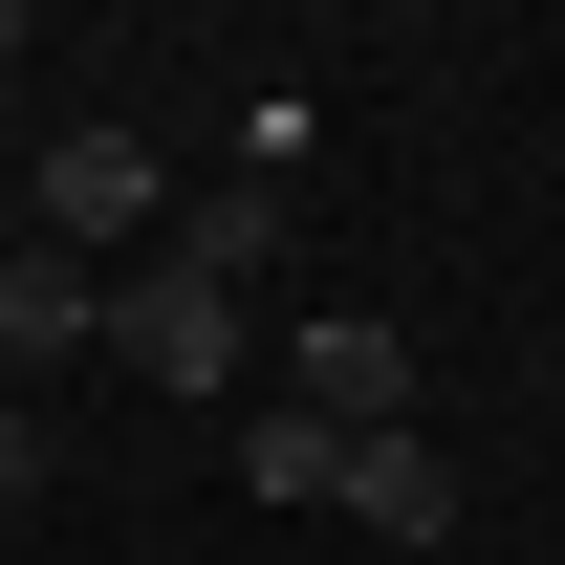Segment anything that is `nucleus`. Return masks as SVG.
Here are the masks:
<instances>
[{
    "mask_svg": "<svg viewBox=\"0 0 565 565\" xmlns=\"http://www.w3.org/2000/svg\"><path fill=\"white\" fill-rule=\"evenodd\" d=\"M22 239H66V262H152V239H174V174H152V131H131V109L44 131V174H22Z\"/></svg>",
    "mask_w": 565,
    "mask_h": 565,
    "instance_id": "f257e3e1",
    "label": "nucleus"
},
{
    "mask_svg": "<svg viewBox=\"0 0 565 565\" xmlns=\"http://www.w3.org/2000/svg\"><path fill=\"white\" fill-rule=\"evenodd\" d=\"M44 500V392H0V522Z\"/></svg>",
    "mask_w": 565,
    "mask_h": 565,
    "instance_id": "0eeeda50",
    "label": "nucleus"
},
{
    "mask_svg": "<svg viewBox=\"0 0 565 565\" xmlns=\"http://www.w3.org/2000/svg\"><path fill=\"white\" fill-rule=\"evenodd\" d=\"M22 44H44V22H22V0H0V66H22Z\"/></svg>",
    "mask_w": 565,
    "mask_h": 565,
    "instance_id": "6e6552de",
    "label": "nucleus"
},
{
    "mask_svg": "<svg viewBox=\"0 0 565 565\" xmlns=\"http://www.w3.org/2000/svg\"><path fill=\"white\" fill-rule=\"evenodd\" d=\"M239 479H262V500H349V435H327V414H239Z\"/></svg>",
    "mask_w": 565,
    "mask_h": 565,
    "instance_id": "423d86ee",
    "label": "nucleus"
},
{
    "mask_svg": "<svg viewBox=\"0 0 565 565\" xmlns=\"http://www.w3.org/2000/svg\"><path fill=\"white\" fill-rule=\"evenodd\" d=\"M305 414L327 435H414V327H392V305H327V327H305Z\"/></svg>",
    "mask_w": 565,
    "mask_h": 565,
    "instance_id": "7ed1b4c3",
    "label": "nucleus"
},
{
    "mask_svg": "<svg viewBox=\"0 0 565 565\" xmlns=\"http://www.w3.org/2000/svg\"><path fill=\"white\" fill-rule=\"evenodd\" d=\"M282 239H305V217H282V174H217V196H174V239H152V262H196V282H262Z\"/></svg>",
    "mask_w": 565,
    "mask_h": 565,
    "instance_id": "39448f33",
    "label": "nucleus"
},
{
    "mask_svg": "<svg viewBox=\"0 0 565 565\" xmlns=\"http://www.w3.org/2000/svg\"><path fill=\"white\" fill-rule=\"evenodd\" d=\"M109 370H131V392H239V282L109 262Z\"/></svg>",
    "mask_w": 565,
    "mask_h": 565,
    "instance_id": "f03ea898",
    "label": "nucleus"
},
{
    "mask_svg": "<svg viewBox=\"0 0 565 565\" xmlns=\"http://www.w3.org/2000/svg\"><path fill=\"white\" fill-rule=\"evenodd\" d=\"M349 522L370 544H457V457L435 435H349Z\"/></svg>",
    "mask_w": 565,
    "mask_h": 565,
    "instance_id": "20e7f679",
    "label": "nucleus"
}]
</instances>
